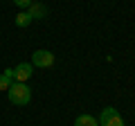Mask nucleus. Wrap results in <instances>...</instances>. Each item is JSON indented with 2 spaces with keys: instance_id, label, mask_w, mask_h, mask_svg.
<instances>
[{
  "instance_id": "1a4fd4ad",
  "label": "nucleus",
  "mask_w": 135,
  "mask_h": 126,
  "mask_svg": "<svg viewBox=\"0 0 135 126\" xmlns=\"http://www.w3.org/2000/svg\"><path fill=\"white\" fill-rule=\"evenodd\" d=\"M32 2H34V0H14V5H16V7H20V11H27Z\"/></svg>"
},
{
  "instance_id": "f257e3e1",
  "label": "nucleus",
  "mask_w": 135,
  "mask_h": 126,
  "mask_svg": "<svg viewBox=\"0 0 135 126\" xmlns=\"http://www.w3.org/2000/svg\"><path fill=\"white\" fill-rule=\"evenodd\" d=\"M7 95H9V101L14 104V106H27L29 99H32V90H29L27 83H20V81H14L9 86V90H7Z\"/></svg>"
},
{
  "instance_id": "39448f33",
  "label": "nucleus",
  "mask_w": 135,
  "mask_h": 126,
  "mask_svg": "<svg viewBox=\"0 0 135 126\" xmlns=\"http://www.w3.org/2000/svg\"><path fill=\"white\" fill-rule=\"evenodd\" d=\"M74 126H99V119H95L92 115H79L74 119Z\"/></svg>"
},
{
  "instance_id": "f03ea898",
  "label": "nucleus",
  "mask_w": 135,
  "mask_h": 126,
  "mask_svg": "<svg viewBox=\"0 0 135 126\" xmlns=\"http://www.w3.org/2000/svg\"><path fill=\"white\" fill-rule=\"evenodd\" d=\"M32 65L34 68H52L54 65V54L50 50H36L32 54Z\"/></svg>"
},
{
  "instance_id": "7ed1b4c3",
  "label": "nucleus",
  "mask_w": 135,
  "mask_h": 126,
  "mask_svg": "<svg viewBox=\"0 0 135 126\" xmlns=\"http://www.w3.org/2000/svg\"><path fill=\"white\" fill-rule=\"evenodd\" d=\"M32 74H34V65H32V63H18V65L14 68V81L25 83Z\"/></svg>"
},
{
  "instance_id": "0eeeda50",
  "label": "nucleus",
  "mask_w": 135,
  "mask_h": 126,
  "mask_svg": "<svg viewBox=\"0 0 135 126\" xmlns=\"http://www.w3.org/2000/svg\"><path fill=\"white\" fill-rule=\"evenodd\" d=\"M99 126H124V119H122V115H113L106 119H99Z\"/></svg>"
},
{
  "instance_id": "6e6552de",
  "label": "nucleus",
  "mask_w": 135,
  "mask_h": 126,
  "mask_svg": "<svg viewBox=\"0 0 135 126\" xmlns=\"http://www.w3.org/2000/svg\"><path fill=\"white\" fill-rule=\"evenodd\" d=\"M113 115H119V110H117V108H113V106H108V108H104V110H101L99 119H106V117H113Z\"/></svg>"
},
{
  "instance_id": "9b49d317",
  "label": "nucleus",
  "mask_w": 135,
  "mask_h": 126,
  "mask_svg": "<svg viewBox=\"0 0 135 126\" xmlns=\"http://www.w3.org/2000/svg\"><path fill=\"white\" fill-rule=\"evenodd\" d=\"M2 74H5L7 79H11V81H14V68H7V70H5Z\"/></svg>"
},
{
  "instance_id": "20e7f679",
  "label": "nucleus",
  "mask_w": 135,
  "mask_h": 126,
  "mask_svg": "<svg viewBox=\"0 0 135 126\" xmlns=\"http://www.w3.org/2000/svg\"><path fill=\"white\" fill-rule=\"evenodd\" d=\"M27 14L32 16V20H43L45 16H47V7L43 5V2H32L27 9Z\"/></svg>"
},
{
  "instance_id": "9d476101",
  "label": "nucleus",
  "mask_w": 135,
  "mask_h": 126,
  "mask_svg": "<svg viewBox=\"0 0 135 126\" xmlns=\"http://www.w3.org/2000/svg\"><path fill=\"white\" fill-rule=\"evenodd\" d=\"M11 79H7L5 74H0V90H9V86H11Z\"/></svg>"
},
{
  "instance_id": "423d86ee",
  "label": "nucleus",
  "mask_w": 135,
  "mask_h": 126,
  "mask_svg": "<svg viewBox=\"0 0 135 126\" xmlns=\"http://www.w3.org/2000/svg\"><path fill=\"white\" fill-rule=\"evenodd\" d=\"M16 27H20V29H25V27H29L32 25V16L27 14V11H18V16H16Z\"/></svg>"
}]
</instances>
